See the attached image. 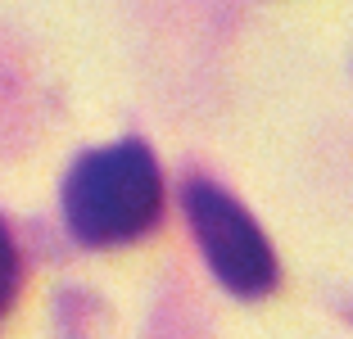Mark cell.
<instances>
[{"label": "cell", "mask_w": 353, "mask_h": 339, "mask_svg": "<svg viewBox=\"0 0 353 339\" xmlns=\"http://www.w3.org/2000/svg\"><path fill=\"white\" fill-rule=\"evenodd\" d=\"M163 172L145 141L86 150L63 176V222L86 249L136 245L163 222Z\"/></svg>", "instance_id": "1"}, {"label": "cell", "mask_w": 353, "mask_h": 339, "mask_svg": "<svg viewBox=\"0 0 353 339\" xmlns=\"http://www.w3.org/2000/svg\"><path fill=\"white\" fill-rule=\"evenodd\" d=\"M181 208H186L190 236H195L199 254H204L208 271L222 280V289L236 298H268L281 285V263L272 240L263 236V226L254 213L227 195L218 181L204 176H186L181 185Z\"/></svg>", "instance_id": "2"}, {"label": "cell", "mask_w": 353, "mask_h": 339, "mask_svg": "<svg viewBox=\"0 0 353 339\" xmlns=\"http://www.w3.org/2000/svg\"><path fill=\"white\" fill-rule=\"evenodd\" d=\"M23 280H28V263H23V249H19V240L10 236V226L0 222V326L10 321L14 303H19Z\"/></svg>", "instance_id": "3"}]
</instances>
